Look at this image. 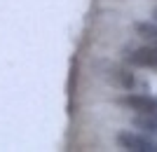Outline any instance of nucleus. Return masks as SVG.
<instances>
[{
	"label": "nucleus",
	"mask_w": 157,
	"mask_h": 152,
	"mask_svg": "<svg viewBox=\"0 0 157 152\" xmlns=\"http://www.w3.org/2000/svg\"><path fill=\"white\" fill-rule=\"evenodd\" d=\"M120 145L129 152H157V140L138 133H120Z\"/></svg>",
	"instance_id": "obj_1"
},
{
	"label": "nucleus",
	"mask_w": 157,
	"mask_h": 152,
	"mask_svg": "<svg viewBox=\"0 0 157 152\" xmlns=\"http://www.w3.org/2000/svg\"><path fill=\"white\" fill-rule=\"evenodd\" d=\"M122 103L127 108H131V110L141 113V115H157V98H152V96H138V94H134V96H124Z\"/></svg>",
	"instance_id": "obj_2"
},
{
	"label": "nucleus",
	"mask_w": 157,
	"mask_h": 152,
	"mask_svg": "<svg viewBox=\"0 0 157 152\" xmlns=\"http://www.w3.org/2000/svg\"><path fill=\"white\" fill-rule=\"evenodd\" d=\"M129 63L141 68H157V47H141L129 54Z\"/></svg>",
	"instance_id": "obj_3"
},
{
	"label": "nucleus",
	"mask_w": 157,
	"mask_h": 152,
	"mask_svg": "<svg viewBox=\"0 0 157 152\" xmlns=\"http://www.w3.org/2000/svg\"><path fill=\"white\" fill-rule=\"evenodd\" d=\"M134 124L145 129V131H152L157 133V115H143V117H136L134 119Z\"/></svg>",
	"instance_id": "obj_4"
},
{
	"label": "nucleus",
	"mask_w": 157,
	"mask_h": 152,
	"mask_svg": "<svg viewBox=\"0 0 157 152\" xmlns=\"http://www.w3.org/2000/svg\"><path fill=\"white\" fill-rule=\"evenodd\" d=\"M138 31L145 35V38H152V40H157V28L155 26H148V24H141L138 26Z\"/></svg>",
	"instance_id": "obj_5"
}]
</instances>
